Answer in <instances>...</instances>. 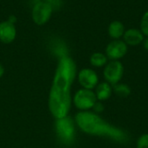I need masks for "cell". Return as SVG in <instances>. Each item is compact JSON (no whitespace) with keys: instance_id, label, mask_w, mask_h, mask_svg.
<instances>
[{"instance_id":"6da1fadb","label":"cell","mask_w":148,"mask_h":148,"mask_svg":"<svg viewBox=\"0 0 148 148\" xmlns=\"http://www.w3.org/2000/svg\"><path fill=\"white\" fill-rule=\"evenodd\" d=\"M76 75V65L69 56H62L57 64L54 75L49 108L56 119L68 115L71 107V86Z\"/></svg>"},{"instance_id":"7a4b0ae2","label":"cell","mask_w":148,"mask_h":148,"mask_svg":"<svg viewBox=\"0 0 148 148\" xmlns=\"http://www.w3.org/2000/svg\"><path fill=\"white\" fill-rule=\"evenodd\" d=\"M78 127L85 133L95 135H108L114 139L122 140L120 131L111 127L96 114L91 112H80L75 116Z\"/></svg>"},{"instance_id":"3957f363","label":"cell","mask_w":148,"mask_h":148,"mask_svg":"<svg viewBox=\"0 0 148 148\" xmlns=\"http://www.w3.org/2000/svg\"><path fill=\"white\" fill-rule=\"evenodd\" d=\"M53 7L52 5L44 1H38L36 3L31 10V17L33 22L36 25H43L47 23L53 13Z\"/></svg>"},{"instance_id":"277c9868","label":"cell","mask_w":148,"mask_h":148,"mask_svg":"<svg viewBox=\"0 0 148 148\" xmlns=\"http://www.w3.org/2000/svg\"><path fill=\"white\" fill-rule=\"evenodd\" d=\"M56 131L62 141L67 144L70 143L73 140L75 134V124L73 120L68 115L56 119Z\"/></svg>"},{"instance_id":"5b68a950","label":"cell","mask_w":148,"mask_h":148,"mask_svg":"<svg viewBox=\"0 0 148 148\" xmlns=\"http://www.w3.org/2000/svg\"><path fill=\"white\" fill-rule=\"evenodd\" d=\"M97 98L95 94L90 89H80L74 97V103L81 110H88L94 107Z\"/></svg>"},{"instance_id":"8992f818","label":"cell","mask_w":148,"mask_h":148,"mask_svg":"<svg viewBox=\"0 0 148 148\" xmlns=\"http://www.w3.org/2000/svg\"><path fill=\"white\" fill-rule=\"evenodd\" d=\"M123 72L124 68L122 63L119 61H112L106 65L103 74L105 79L109 84L115 85L121 81Z\"/></svg>"},{"instance_id":"52a82bcc","label":"cell","mask_w":148,"mask_h":148,"mask_svg":"<svg viewBox=\"0 0 148 148\" xmlns=\"http://www.w3.org/2000/svg\"><path fill=\"white\" fill-rule=\"evenodd\" d=\"M127 52V45L124 41L120 39L109 42L106 49V56L112 61H118L122 58Z\"/></svg>"},{"instance_id":"ba28073f","label":"cell","mask_w":148,"mask_h":148,"mask_svg":"<svg viewBox=\"0 0 148 148\" xmlns=\"http://www.w3.org/2000/svg\"><path fill=\"white\" fill-rule=\"evenodd\" d=\"M78 80L80 84L86 89L94 88L98 83L97 74L90 69H83L79 72Z\"/></svg>"},{"instance_id":"9c48e42d","label":"cell","mask_w":148,"mask_h":148,"mask_svg":"<svg viewBox=\"0 0 148 148\" xmlns=\"http://www.w3.org/2000/svg\"><path fill=\"white\" fill-rule=\"evenodd\" d=\"M16 36L15 24L8 20L0 23V42L5 44L12 42Z\"/></svg>"},{"instance_id":"30bf717a","label":"cell","mask_w":148,"mask_h":148,"mask_svg":"<svg viewBox=\"0 0 148 148\" xmlns=\"http://www.w3.org/2000/svg\"><path fill=\"white\" fill-rule=\"evenodd\" d=\"M124 42L127 43V45L135 46L139 45L144 41V35L143 33L136 29H129L127 31H125L124 35Z\"/></svg>"},{"instance_id":"8fae6325","label":"cell","mask_w":148,"mask_h":148,"mask_svg":"<svg viewBox=\"0 0 148 148\" xmlns=\"http://www.w3.org/2000/svg\"><path fill=\"white\" fill-rule=\"evenodd\" d=\"M125 33V28L121 22L114 21L109 24L108 27V34L114 40L120 39Z\"/></svg>"},{"instance_id":"7c38bea8","label":"cell","mask_w":148,"mask_h":148,"mask_svg":"<svg viewBox=\"0 0 148 148\" xmlns=\"http://www.w3.org/2000/svg\"><path fill=\"white\" fill-rule=\"evenodd\" d=\"M111 94H112V88L108 82L100 83L96 88L95 95L99 101H105L108 99L111 96Z\"/></svg>"},{"instance_id":"4fadbf2b","label":"cell","mask_w":148,"mask_h":148,"mask_svg":"<svg viewBox=\"0 0 148 148\" xmlns=\"http://www.w3.org/2000/svg\"><path fill=\"white\" fill-rule=\"evenodd\" d=\"M107 62H108L107 56L102 53H100V52L94 53L90 56V63L94 67H97V68L102 67L107 64Z\"/></svg>"},{"instance_id":"5bb4252c","label":"cell","mask_w":148,"mask_h":148,"mask_svg":"<svg viewBox=\"0 0 148 148\" xmlns=\"http://www.w3.org/2000/svg\"><path fill=\"white\" fill-rule=\"evenodd\" d=\"M114 92L116 93L117 95L121 96V97H127L130 95V88L126 84H115L114 85Z\"/></svg>"},{"instance_id":"9a60e30c","label":"cell","mask_w":148,"mask_h":148,"mask_svg":"<svg viewBox=\"0 0 148 148\" xmlns=\"http://www.w3.org/2000/svg\"><path fill=\"white\" fill-rule=\"evenodd\" d=\"M140 29H141V32L143 33V35L147 36L148 37V10L143 15L141 18Z\"/></svg>"},{"instance_id":"2e32d148","label":"cell","mask_w":148,"mask_h":148,"mask_svg":"<svg viewBox=\"0 0 148 148\" xmlns=\"http://www.w3.org/2000/svg\"><path fill=\"white\" fill-rule=\"evenodd\" d=\"M137 148H148V134H143L139 138Z\"/></svg>"},{"instance_id":"e0dca14e","label":"cell","mask_w":148,"mask_h":148,"mask_svg":"<svg viewBox=\"0 0 148 148\" xmlns=\"http://www.w3.org/2000/svg\"><path fill=\"white\" fill-rule=\"evenodd\" d=\"M93 108H94V110L96 112V113H101V112H102L103 111V105L101 103V102H95V104L94 105V107H93Z\"/></svg>"},{"instance_id":"ac0fdd59","label":"cell","mask_w":148,"mask_h":148,"mask_svg":"<svg viewBox=\"0 0 148 148\" xmlns=\"http://www.w3.org/2000/svg\"><path fill=\"white\" fill-rule=\"evenodd\" d=\"M144 48L148 51V37H147V39L144 40Z\"/></svg>"},{"instance_id":"d6986e66","label":"cell","mask_w":148,"mask_h":148,"mask_svg":"<svg viewBox=\"0 0 148 148\" xmlns=\"http://www.w3.org/2000/svg\"><path fill=\"white\" fill-rule=\"evenodd\" d=\"M3 73H4V69H3V67L2 66V64H0V78L3 76Z\"/></svg>"},{"instance_id":"ffe728a7","label":"cell","mask_w":148,"mask_h":148,"mask_svg":"<svg viewBox=\"0 0 148 148\" xmlns=\"http://www.w3.org/2000/svg\"><path fill=\"white\" fill-rule=\"evenodd\" d=\"M42 1H44V2H48V3H50L52 0H42Z\"/></svg>"}]
</instances>
